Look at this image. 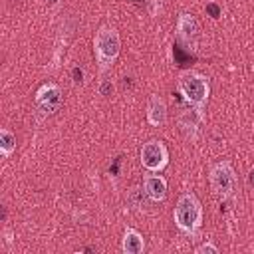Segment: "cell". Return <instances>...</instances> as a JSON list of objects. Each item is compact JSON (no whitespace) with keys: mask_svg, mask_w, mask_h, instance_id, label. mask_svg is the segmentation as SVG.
Masks as SVG:
<instances>
[{"mask_svg":"<svg viewBox=\"0 0 254 254\" xmlns=\"http://www.w3.org/2000/svg\"><path fill=\"white\" fill-rule=\"evenodd\" d=\"M194 252L196 254H218V248L212 242H202V244H198L194 248Z\"/></svg>","mask_w":254,"mask_h":254,"instance_id":"obj_12","label":"cell"},{"mask_svg":"<svg viewBox=\"0 0 254 254\" xmlns=\"http://www.w3.org/2000/svg\"><path fill=\"white\" fill-rule=\"evenodd\" d=\"M179 91L185 97V101L192 107V111L198 115L200 121H204V111L210 95V83L208 77L198 71H183L179 77Z\"/></svg>","mask_w":254,"mask_h":254,"instance_id":"obj_1","label":"cell"},{"mask_svg":"<svg viewBox=\"0 0 254 254\" xmlns=\"http://www.w3.org/2000/svg\"><path fill=\"white\" fill-rule=\"evenodd\" d=\"M143 192L155 202L165 200L167 198V179L159 173L149 171L147 175H143Z\"/></svg>","mask_w":254,"mask_h":254,"instance_id":"obj_8","label":"cell"},{"mask_svg":"<svg viewBox=\"0 0 254 254\" xmlns=\"http://www.w3.org/2000/svg\"><path fill=\"white\" fill-rule=\"evenodd\" d=\"M14 151H16V135L10 129L2 127L0 129V155L4 159H8Z\"/></svg>","mask_w":254,"mask_h":254,"instance_id":"obj_11","label":"cell"},{"mask_svg":"<svg viewBox=\"0 0 254 254\" xmlns=\"http://www.w3.org/2000/svg\"><path fill=\"white\" fill-rule=\"evenodd\" d=\"M147 121L155 127H159L167 121V103L161 95H151V99L147 103Z\"/></svg>","mask_w":254,"mask_h":254,"instance_id":"obj_9","label":"cell"},{"mask_svg":"<svg viewBox=\"0 0 254 254\" xmlns=\"http://www.w3.org/2000/svg\"><path fill=\"white\" fill-rule=\"evenodd\" d=\"M62 103V91L56 83H44L36 91V105L42 109V113H54Z\"/></svg>","mask_w":254,"mask_h":254,"instance_id":"obj_6","label":"cell"},{"mask_svg":"<svg viewBox=\"0 0 254 254\" xmlns=\"http://www.w3.org/2000/svg\"><path fill=\"white\" fill-rule=\"evenodd\" d=\"M121 250L125 254H141L145 250V238L141 236L139 230L127 226L123 230V238H121Z\"/></svg>","mask_w":254,"mask_h":254,"instance_id":"obj_10","label":"cell"},{"mask_svg":"<svg viewBox=\"0 0 254 254\" xmlns=\"http://www.w3.org/2000/svg\"><path fill=\"white\" fill-rule=\"evenodd\" d=\"M173 216H175V224L177 228L187 234V236H196V232L200 230L202 226V218H204V212H202V204L198 200V196L194 192H183L175 204V210H173Z\"/></svg>","mask_w":254,"mask_h":254,"instance_id":"obj_2","label":"cell"},{"mask_svg":"<svg viewBox=\"0 0 254 254\" xmlns=\"http://www.w3.org/2000/svg\"><path fill=\"white\" fill-rule=\"evenodd\" d=\"M208 181H210V189L214 190V194L220 196L222 200L230 198L236 190V173L228 161H220L212 165Z\"/></svg>","mask_w":254,"mask_h":254,"instance_id":"obj_4","label":"cell"},{"mask_svg":"<svg viewBox=\"0 0 254 254\" xmlns=\"http://www.w3.org/2000/svg\"><path fill=\"white\" fill-rule=\"evenodd\" d=\"M99 93H101L103 97H109V95H113V83H111L109 79H103V81L99 83Z\"/></svg>","mask_w":254,"mask_h":254,"instance_id":"obj_13","label":"cell"},{"mask_svg":"<svg viewBox=\"0 0 254 254\" xmlns=\"http://www.w3.org/2000/svg\"><path fill=\"white\" fill-rule=\"evenodd\" d=\"M250 183H252V185H254V171H252V173H250Z\"/></svg>","mask_w":254,"mask_h":254,"instance_id":"obj_14","label":"cell"},{"mask_svg":"<svg viewBox=\"0 0 254 254\" xmlns=\"http://www.w3.org/2000/svg\"><path fill=\"white\" fill-rule=\"evenodd\" d=\"M175 30H177V38H179L183 44L190 46V44H194V40L198 38V30H200V28H198V22H196V18H194L192 14L181 12L179 18H177Z\"/></svg>","mask_w":254,"mask_h":254,"instance_id":"obj_7","label":"cell"},{"mask_svg":"<svg viewBox=\"0 0 254 254\" xmlns=\"http://www.w3.org/2000/svg\"><path fill=\"white\" fill-rule=\"evenodd\" d=\"M121 38L113 26H101L93 36V56L101 71H107L119 58Z\"/></svg>","mask_w":254,"mask_h":254,"instance_id":"obj_3","label":"cell"},{"mask_svg":"<svg viewBox=\"0 0 254 254\" xmlns=\"http://www.w3.org/2000/svg\"><path fill=\"white\" fill-rule=\"evenodd\" d=\"M139 161H141V165L147 171L161 173L169 165V151H167V147H165L163 141L149 139L147 143H143V147L139 151Z\"/></svg>","mask_w":254,"mask_h":254,"instance_id":"obj_5","label":"cell"}]
</instances>
